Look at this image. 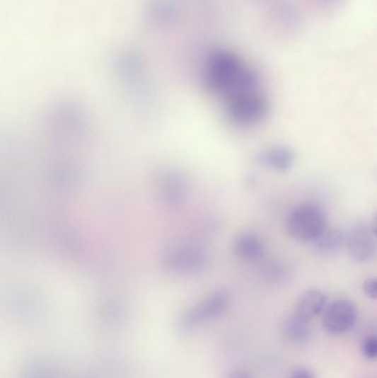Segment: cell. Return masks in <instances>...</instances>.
<instances>
[{
	"label": "cell",
	"instance_id": "6da1fadb",
	"mask_svg": "<svg viewBox=\"0 0 377 378\" xmlns=\"http://www.w3.org/2000/svg\"><path fill=\"white\" fill-rule=\"evenodd\" d=\"M327 228V214L321 206L314 202L296 206L286 220L288 235L298 241H314Z\"/></svg>",
	"mask_w": 377,
	"mask_h": 378
},
{
	"label": "cell",
	"instance_id": "9a60e30c",
	"mask_svg": "<svg viewBox=\"0 0 377 378\" xmlns=\"http://www.w3.org/2000/svg\"><path fill=\"white\" fill-rule=\"evenodd\" d=\"M371 228H372L373 234H374L375 237H377V214H375V217L374 219H373L372 226H371Z\"/></svg>",
	"mask_w": 377,
	"mask_h": 378
},
{
	"label": "cell",
	"instance_id": "5bb4252c",
	"mask_svg": "<svg viewBox=\"0 0 377 378\" xmlns=\"http://www.w3.org/2000/svg\"><path fill=\"white\" fill-rule=\"evenodd\" d=\"M227 378H253V376L245 370H236V371L231 372Z\"/></svg>",
	"mask_w": 377,
	"mask_h": 378
},
{
	"label": "cell",
	"instance_id": "30bf717a",
	"mask_svg": "<svg viewBox=\"0 0 377 378\" xmlns=\"http://www.w3.org/2000/svg\"><path fill=\"white\" fill-rule=\"evenodd\" d=\"M314 249L322 255H331L345 244V236L337 228L325 230L318 239L314 240Z\"/></svg>",
	"mask_w": 377,
	"mask_h": 378
},
{
	"label": "cell",
	"instance_id": "8fae6325",
	"mask_svg": "<svg viewBox=\"0 0 377 378\" xmlns=\"http://www.w3.org/2000/svg\"><path fill=\"white\" fill-rule=\"evenodd\" d=\"M362 353L369 360L377 358V336H369L362 343Z\"/></svg>",
	"mask_w": 377,
	"mask_h": 378
},
{
	"label": "cell",
	"instance_id": "9c48e42d",
	"mask_svg": "<svg viewBox=\"0 0 377 378\" xmlns=\"http://www.w3.org/2000/svg\"><path fill=\"white\" fill-rule=\"evenodd\" d=\"M284 336L286 342L294 346H302L309 342L311 338V328L309 321L300 318L294 313L284 326Z\"/></svg>",
	"mask_w": 377,
	"mask_h": 378
},
{
	"label": "cell",
	"instance_id": "277c9868",
	"mask_svg": "<svg viewBox=\"0 0 377 378\" xmlns=\"http://www.w3.org/2000/svg\"><path fill=\"white\" fill-rule=\"evenodd\" d=\"M357 310L354 303L349 300H337L324 312L322 324L332 336H341L354 328Z\"/></svg>",
	"mask_w": 377,
	"mask_h": 378
},
{
	"label": "cell",
	"instance_id": "7a4b0ae2",
	"mask_svg": "<svg viewBox=\"0 0 377 378\" xmlns=\"http://www.w3.org/2000/svg\"><path fill=\"white\" fill-rule=\"evenodd\" d=\"M228 115L239 125H253L264 119L268 112L266 98L257 90L227 100Z\"/></svg>",
	"mask_w": 377,
	"mask_h": 378
},
{
	"label": "cell",
	"instance_id": "4fadbf2b",
	"mask_svg": "<svg viewBox=\"0 0 377 378\" xmlns=\"http://www.w3.org/2000/svg\"><path fill=\"white\" fill-rule=\"evenodd\" d=\"M289 378H315V375L308 368H298L290 374Z\"/></svg>",
	"mask_w": 377,
	"mask_h": 378
},
{
	"label": "cell",
	"instance_id": "8992f818",
	"mask_svg": "<svg viewBox=\"0 0 377 378\" xmlns=\"http://www.w3.org/2000/svg\"><path fill=\"white\" fill-rule=\"evenodd\" d=\"M258 161L261 165L276 172H288L294 166V153L290 147L276 145L261 151Z\"/></svg>",
	"mask_w": 377,
	"mask_h": 378
},
{
	"label": "cell",
	"instance_id": "5b68a950",
	"mask_svg": "<svg viewBox=\"0 0 377 378\" xmlns=\"http://www.w3.org/2000/svg\"><path fill=\"white\" fill-rule=\"evenodd\" d=\"M372 228L356 224L345 236V245L352 259L357 263L370 260L376 251V242Z\"/></svg>",
	"mask_w": 377,
	"mask_h": 378
},
{
	"label": "cell",
	"instance_id": "ba28073f",
	"mask_svg": "<svg viewBox=\"0 0 377 378\" xmlns=\"http://www.w3.org/2000/svg\"><path fill=\"white\" fill-rule=\"evenodd\" d=\"M233 247L236 255L245 261H256L261 259L265 253L264 241L259 236L251 232H245L238 236Z\"/></svg>",
	"mask_w": 377,
	"mask_h": 378
},
{
	"label": "cell",
	"instance_id": "3957f363",
	"mask_svg": "<svg viewBox=\"0 0 377 378\" xmlns=\"http://www.w3.org/2000/svg\"><path fill=\"white\" fill-rule=\"evenodd\" d=\"M228 304L229 298L225 293L211 295L205 302L199 303L197 307H194L182 315L180 328L184 332H192L195 328L205 326L223 315L227 311Z\"/></svg>",
	"mask_w": 377,
	"mask_h": 378
},
{
	"label": "cell",
	"instance_id": "52a82bcc",
	"mask_svg": "<svg viewBox=\"0 0 377 378\" xmlns=\"http://www.w3.org/2000/svg\"><path fill=\"white\" fill-rule=\"evenodd\" d=\"M327 304V297L322 291H306L301 295L299 302L296 304V314L306 321L313 320L323 312Z\"/></svg>",
	"mask_w": 377,
	"mask_h": 378
},
{
	"label": "cell",
	"instance_id": "7c38bea8",
	"mask_svg": "<svg viewBox=\"0 0 377 378\" xmlns=\"http://www.w3.org/2000/svg\"><path fill=\"white\" fill-rule=\"evenodd\" d=\"M363 292L373 300H377V277H370L363 283Z\"/></svg>",
	"mask_w": 377,
	"mask_h": 378
}]
</instances>
